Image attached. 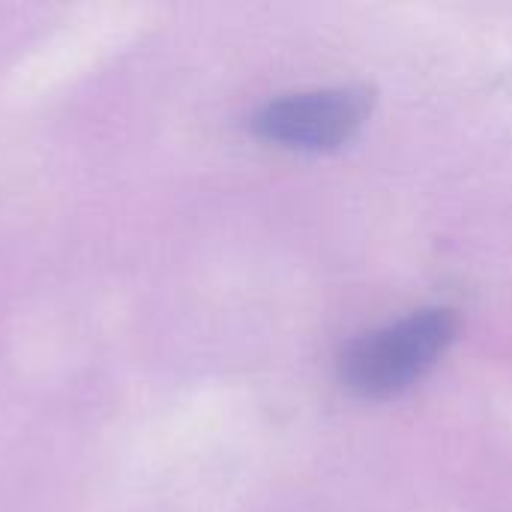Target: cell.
<instances>
[{
	"mask_svg": "<svg viewBox=\"0 0 512 512\" xmlns=\"http://www.w3.org/2000/svg\"><path fill=\"white\" fill-rule=\"evenodd\" d=\"M372 96L360 87H330L270 99L252 114V132L288 150H333L366 123Z\"/></svg>",
	"mask_w": 512,
	"mask_h": 512,
	"instance_id": "obj_2",
	"label": "cell"
},
{
	"mask_svg": "<svg viewBox=\"0 0 512 512\" xmlns=\"http://www.w3.org/2000/svg\"><path fill=\"white\" fill-rule=\"evenodd\" d=\"M456 333L450 309H420L354 339L339 360L342 384L363 399H387L420 381Z\"/></svg>",
	"mask_w": 512,
	"mask_h": 512,
	"instance_id": "obj_1",
	"label": "cell"
}]
</instances>
